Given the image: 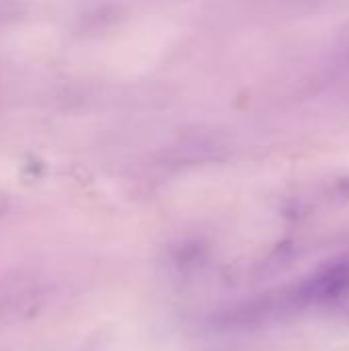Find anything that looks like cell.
Instances as JSON below:
<instances>
[{
    "label": "cell",
    "instance_id": "cell-1",
    "mask_svg": "<svg viewBox=\"0 0 349 351\" xmlns=\"http://www.w3.org/2000/svg\"><path fill=\"white\" fill-rule=\"evenodd\" d=\"M47 284L29 271L0 278V321H23L33 317L45 302Z\"/></svg>",
    "mask_w": 349,
    "mask_h": 351
},
{
    "label": "cell",
    "instance_id": "cell-2",
    "mask_svg": "<svg viewBox=\"0 0 349 351\" xmlns=\"http://www.w3.org/2000/svg\"><path fill=\"white\" fill-rule=\"evenodd\" d=\"M304 311L315 306L346 304L349 300V259L333 261L294 284Z\"/></svg>",
    "mask_w": 349,
    "mask_h": 351
},
{
    "label": "cell",
    "instance_id": "cell-3",
    "mask_svg": "<svg viewBox=\"0 0 349 351\" xmlns=\"http://www.w3.org/2000/svg\"><path fill=\"white\" fill-rule=\"evenodd\" d=\"M230 154L228 138L218 130L195 128L179 134L167 150V158L177 165L220 162Z\"/></svg>",
    "mask_w": 349,
    "mask_h": 351
},
{
    "label": "cell",
    "instance_id": "cell-4",
    "mask_svg": "<svg viewBox=\"0 0 349 351\" xmlns=\"http://www.w3.org/2000/svg\"><path fill=\"white\" fill-rule=\"evenodd\" d=\"M333 64L335 68H339L341 72L349 74V35L339 43V47L333 53Z\"/></svg>",
    "mask_w": 349,
    "mask_h": 351
},
{
    "label": "cell",
    "instance_id": "cell-5",
    "mask_svg": "<svg viewBox=\"0 0 349 351\" xmlns=\"http://www.w3.org/2000/svg\"><path fill=\"white\" fill-rule=\"evenodd\" d=\"M10 14H12L10 6H6V4H2V2H0V23H2L4 19H8Z\"/></svg>",
    "mask_w": 349,
    "mask_h": 351
}]
</instances>
